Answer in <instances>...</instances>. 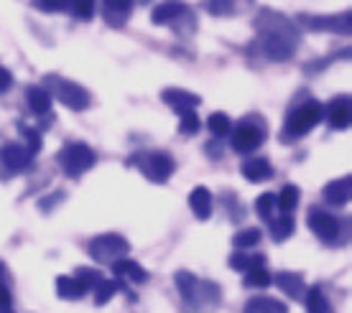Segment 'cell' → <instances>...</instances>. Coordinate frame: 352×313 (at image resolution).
Wrapping results in <instances>:
<instances>
[{
    "instance_id": "cell-38",
    "label": "cell",
    "mask_w": 352,
    "mask_h": 313,
    "mask_svg": "<svg viewBox=\"0 0 352 313\" xmlns=\"http://www.w3.org/2000/svg\"><path fill=\"white\" fill-rule=\"evenodd\" d=\"M10 84H13V77H10V71L6 67H0V92H8Z\"/></svg>"
},
{
    "instance_id": "cell-18",
    "label": "cell",
    "mask_w": 352,
    "mask_h": 313,
    "mask_svg": "<svg viewBox=\"0 0 352 313\" xmlns=\"http://www.w3.org/2000/svg\"><path fill=\"white\" fill-rule=\"evenodd\" d=\"M276 286H278V290H283L289 298H301V293L307 290L304 278H301L299 273H289V270H283V273L276 275Z\"/></svg>"
},
{
    "instance_id": "cell-20",
    "label": "cell",
    "mask_w": 352,
    "mask_h": 313,
    "mask_svg": "<svg viewBox=\"0 0 352 313\" xmlns=\"http://www.w3.org/2000/svg\"><path fill=\"white\" fill-rule=\"evenodd\" d=\"M113 273L115 275H120V278H128L131 283H146L148 280V273L138 265L135 260H118V262H113Z\"/></svg>"
},
{
    "instance_id": "cell-22",
    "label": "cell",
    "mask_w": 352,
    "mask_h": 313,
    "mask_svg": "<svg viewBox=\"0 0 352 313\" xmlns=\"http://www.w3.org/2000/svg\"><path fill=\"white\" fill-rule=\"evenodd\" d=\"M26 100H28V107L36 115H49V110H52V95L44 87H28Z\"/></svg>"
},
{
    "instance_id": "cell-24",
    "label": "cell",
    "mask_w": 352,
    "mask_h": 313,
    "mask_svg": "<svg viewBox=\"0 0 352 313\" xmlns=\"http://www.w3.org/2000/svg\"><path fill=\"white\" fill-rule=\"evenodd\" d=\"M307 313H332V305H329L324 290L319 286L307 290Z\"/></svg>"
},
{
    "instance_id": "cell-41",
    "label": "cell",
    "mask_w": 352,
    "mask_h": 313,
    "mask_svg": "<svg viewBox=\"0 0 352 313\" xmlns=\"http://www.w3.org/2000/svg\"><path fill=\"white\" fill-rule=\"evenodd\" d=\"M6 313H10V311H6Z\"/></svg>"
},
{
    "instance_id": "cell-8",
    "label": "cell",
    "mask_w": 352,
    "mask_h": 313,
    "mask_svg": "<svg viewBox=\"0 0 352 313\" xmlns=\"http://www.w3.org/2000/svg\"><path fill=\"white\" fill-rule=\"evenodd\" d=\"M0 161H3V165L8 168L10 174H21V171L31 168L34 153L28 148H23V146H18V143H6L3 150H0Z\"/></svg>"
},
{
    "instance_id": "cell-27",
    "label": "cell",
    "mask_w": 352,
    "mask_h": 313,
    "mask_svg": "<svg viewBox=\"0 0 352 313\" xmlns=\"http://www.w3.org/2000/svg\"><path fill=\"white\" fill-rule=\"evenodd\" d=\"M261 229L258 227H248V229H240L238 235L232 237V242H235V247L238 250H248V247H256L258 242H261Z\"/></svg>"
},
{
    "instance_id": "cell-30",
    "label": "cell",
    "mask_w": 352,
    "mask_h": 313,
    "mask_svg": "<svg viewBox=\"0 0 352 313\" xmlns=\"http://www.w3.org/2000/svg\"><path fill=\"white\" fill-rule=\"evenodd\" d=\"M245 286L248 288H268L271 286V275L265 268H250L245 275Z\"/></svg>"
},
{
    "instance_id": "cell-16",
    "label": "cell",
    "mask_w": 352,
    "mask_h": 313,
    "mask_svg": "<svg viewBox=\"0 0 352 313\" xmlns=\"http://www.w3.org/2000/svg\"><path fill=\"white\" fill-rule=\"evenodd\" d=\"M243 176H245L250 183H261L268 181L273 176V165L265 161V158H248L243 163Z\"/></svg>"
},
{
    "instance_id": "cell-23",
    "label": "cell",
    "mask_w": 352,
    "mask_h": 313,
    "mask_svg": "<svg viewBox=\"0 0 352 313\" xmlns=\"http://www.w3.org/2000/svg\"><path fill=\"white\" fill-rule=\"evenodd\" d=\"M174 283H176V288H179V293H182L184 301H194L197 288H199V280L194 278L189 270H179V273L174 275Z\"/></svg>"
},
{
    "instance_id": "cell-2",
    "label": "cell",
    "mask_w": 352,
    "mask_h": 313,
    "mask_svg": "<svg viewBox=\"0 0 352 313\" xmlns=\"http://www.w3.org/2000/svg\"><path fill=\"white\" fill-rule=\"evenodd\" d=\"M322 120H324V107H322V104H319V102L301 104L299 110H294V113L286 117L283 138H286V140L301 138V135H307L309 130H314Z\"/></svg>"
},
{
    "instance_id": "cell-7",
    "label": "cell",
    "mask_w": 352,
    "mask_h": 313,
    "mask_svg": "<svg viewBox=\"0 0 352 313\" xmlns=\"http://www.w3.org/2000/svg\"><path fill=\"white\" fill-rule=\"evenodd\" d=\"M309 229L319 237V240H324V242H337V237H340V222L337 217L332 214H327L322 209H309Z\"/></svg>"
},
{
    "instance_id": "cell-11",
    "label": "cell",
    "mask_w": 352,
    "mask_h": 313,
    "mask_svg": "<svg viewBox=\"0 0 352 313\" xmlns=\"http://www.w3.org/2000/svg\"><path fill=\"white\" fill-rule=\"evenodd\" d=\"M304 26L314 28V31H335V34H350V16H329V18H311L304 16Z\"/></svg>"
},
{
    "instance_id": "cell-10",
    "label": "cell",
    "mask_w": 352,
    "mask_h": 313,
    "mask_svg": "<svg viewBox=\"0 0 352 313\" xmlns=\"http://www.w3.org/2000/svg\"><path fill=\"white\" fill-rule=\"evenodd\" d=\"M161 97H164V102L168 104V107H174L179 115L184 113H192V110H197L199 107V97L194 95V92H186V89H179V87H168L161 92Z\"/></svg>"
},
{
    "instance_id": "cell-12",
    "label": "cell",
    "mask_w": 352,
    "mask_h": 313,
    "mask_svg": "<svg viewBox=\"0 0 352 313\" xmlns=\"http://www.w3.org/2000/svg\"><path fill=\"white\" fill-rule=\"evenodd\" d=\"M327 204H332V207H344L352 196V181L350 176H344V178H335V181H329L324 186V192H322Z\"/></svg>"
},
{
    "instance_id": "cell-40",
    "label": "cell",
    "mask_w": 352,
    "mask_h": 313,
    "mask_svg": "<svg viewBox=\"0 0 352 313\" xmlns=\"http://www.w3.org/2000/svg\"><path fill=\"white\" fill-rule=\"evenodd\" d=\"M3 278H6V268H3V262H0V286H3Z\"/></svg>"
},
{
    "instance_id": "cell-14",
    "label": "cell",
    "mask_w": 352,
    "mask_h": 313,
    "mask_svg": "<svg viewBox=\"0 0 352 313\" xmlns=\"http://www.w3.org/2000/svg\"><path fill=\"white\" fill-rule=\"evenodd\" d=\"M184 13H186V5L182 0H166V3H161V5L153 8L151 21H153V26H166V23H171L176 18H182Z\"/></svg>"
},
{
    "instance_id": "cell-6",
    "label": "cell",
    "mask_w": 352,
    "mask_h": 313,
    "mask_svg": "<svg viewBox=\"0 0 352 313\" xmlns=\"http://www.w3.org/2000/svg\"><path fill=\"white\" fill-rule=\"evenodd\" d=\"M138 165L146 174V178L153 183H166L174 174V158L164 153V150H153V153H146V156H138Z\"/></svg>"
},
{
    "instance_id": "cell-17",
    "label": "cell",
    "mask_w": 352,
    "mask_h": 313,
    "mask_svg": "<svg viewBox=\"0 0 352 313\" xmlns=\"http://www.w3.org/2000/svg\"><path fill=\"white\" fill-rule=\"evenodd\" d=\"M243 313H289L286 303L278 301V298H271V296H256L250 298L243 308Z\"/></svg>"
},
{
    "instance_id": "cell-26",
    "label": "cell",
    "mask_w": 352,
    "mask_h": 313,
    "mask_svg": "<svg viewBox=\"0 0 352 313\" xmlns=\"http://www.w3.org/2000/svg\"><path fill=\"white\" fill-rule=\"evenodd\" d=\"M296 204H299V189H296V186H291V183L289 186H283L281 194L276 196V207L283 209V211L289 214V211L296 209Z\"/></svg>"
},
{
    "instance_id": "cell-19",
    "label": "cell",
    "mask_w": 352,
    "mask_h": 313,
    "mask_svg": "<svg viewBox=\"0 0 352 313\" xmlns=\"http://www.w3.org/2000/svg\"><path fill=\"white\" fill-rule=\"evenodd\" d=\"M56 293H59V298H64V301H74V298H82L87 293V286H85L80 278L59 275V278H56Z\"/></svg>"
},
{
    "instance_id": "cell-13",
    "label": "cell",
    "mask_w": 352,
    "mask_h": 313,
    "mask_svg": "<svg viewBox=\"0 0 352 313\" xmlns=\"http://www.w3.org/2000/svg\"><path fill=\"white\" fill-rule=\"evenodd\" d=\"M324 117L335 130H344L350 125V97H335L327 107Z\"/></svg>"
},
{
    "instance_id": "cell-28",
    "label": "cell",
    "mask_w": 352,
    "mask_h": 313,
    "mask_svg": "<svg viewBox=\"0 0 352 313\" xmlns=\"http://www.w3.org/2000/svg\"><path fill=\"white\" fill-rule=\"evenodd\" d=\"M207 128H210V132L217 135V138H225V135H230V130H232L230 117L225 113H212L210 120H207Z\"/></svg>"
},
{
    "instance_id": "cell-32",
    "label": "cell",
    "mask_w": 352,
    "mask_h": 313,
    "mask_svg": "<svg viewBox=\"0 0 352 313\" xmlns=\"http://www.w3.org/2000/svg\"><path fill=\"white\" fill-rule=\"evenodd\" d=\"M179 130L184 132V135H197L199 132V117L197 113H184L182 115V120H179Z\"/></svg>"
},
{
    "instance_id": "cell-35",
    "label": "cell",
    "mask_w": 352,
    "mask_h": 313,
    "mask_svg": "<svg viewBox=\"0 0 352 313\" xmlns=\"http://www.w3.org/2000/svg\"><path fill=\"white\" fill-rule=\"evenodd\" d=\"M21 130H23V135L28 138V150H31V153H38V150H41V135H38L36 130L23 128V125H21Z\"/></svg>"
},
{
    "instance_id": "cell-29",
    "label": "cell",
    "mask_w": 352,
    "mask_h": 313,
    "mask_svg": "<svg viewBox=\"0 0 352 313\" xmlns=\"http://www.w3.org/2000/svg\"><path fill=\"white\" fill-rule=\"evenodd\" d=\"M115 293H118V283H115V280L100 278L95 283V305H105Z\"/></svg>"
},
{
    "instance_id": "cell-5",
    "label": "cell",
    "mask_w": 352,
    "mask_h": 313,
    "mask_svg": "<svg viewBox=\"0 0 352 313\" xmlns=\"http://www.w3.org/2000/svg\"><path fill=\"white\" fill-rule=\"evenodd\" d=\"M87 253L95 262L113 265V262L123 260L125 255L131 253V244H128V240H123L120 235H100L89 242Z\"/></svg>"
},
{
    "instance_id": "cell-36",
    "label": "cell",
    "mask_w": 352,
    "mask_h": 313,
    "mask_svg": "<svg viewBox=\"0 0 352 313\" xmlns=\"http://www.w3.org/2000/svg\"><path fill=\"white\" fill-rule=\"evenodd\" d=\"M67 3L69 0H38V8L46 10V13H56V10L67 8Z\"/></svg>"
},
{
    "instance_id": "cell-33",
    "label": "cell",
    "mask_w": 352,
    "mask_h": 313,
    "mask_svg": "<svg viewBox=\"0 0 352 313\" xmlns=\"http://www.w3.org/2000/svg\"><path fill=\"white\" fill-rule=\"evenodd\" d=\"M273 209H276V194H263V196H258L256 199V211L261 217H271Z\"/></svg>"
},
{
    "instance_id": "cell-9",
    "label": "cell",
    "mask_w": 352,
    "mask_h": 313,
    "mask_svg": "<svg viewBox=\"0 0 352 313\" xmlns=\"http://www.w3.org/2000/svg\"><path fill=\"white\" fill-rule=\"evenodd\" d=\"M232 132V148L238 150V153H250V150H256L261 143H263V130H258L256 125H250V122H243L238 125Z\"/></svg>"
},
{
    "instance_id": "cell-15",
    "label": "cell",
    "mask_w": 352,
    "mask_h": 313,
    "mask_svg": "<svg viewBox=\"0 0 352 313\" xmlns=\"http://www.w3.org/2000/svg\"><path fill=\"white\" fill-rule=\"evenodd\" d=\"M189 207H192L194 217L197 219H210L212 209H214V201H212V194L207 186H197L192 194H189Z\"/></svg>"
},
{
    "instance_id": "cell-25",
    "label": "cell",
    "mask_w": 352,
    "mask_h": 313,
    "mask_svg": "<svg viewBox=\"0 0 352 313\" xmlns=\"http://www.w3.org/2000/svg\"><path fill=\"white\" fill-rule=\"evenodd\" d=\"M294 229H296V222L294 217H278V219H271V235L276 242H286L291 235H294Z\"/></svg>"
},
{
    "instance_id": "cell-37",
    "label": "cell",
    "mask_w": 352,
    "mask_h": 313,
    "mask_svg": "<svg viewBox=\"0 0 352 313\" xmlns=\"http://www.w3.org/2000/svg\"><path fill=\"white\" fill-rule=\"evenodd\" d=\"M230 268L232 270H250V257L243 253H235L230 257Z\"/></svg>"
},
{
    "instance_id": "cell-21",
    "label": "cell",
    "mask_w": 352,
    "mask_h": 313,
    "mask_svg": "<svg viewBox=\"0 0 352 313\" xmlns=\"http://www.w3.org/2000/svg\"><path fill=\"white\" fill-rule=\"evenodd\" d=\"M131 8H133V0H105L107 23H110V26H123Z\"/></svg>"
},
{
    "instance_id": "cell-4",
    "label": "cell",
    "mask_w": 352,
    "mask_h": 313,
    "mask_svg": "<svg viewBox=\"0 0 352 313\" xmlns=\"http://www.w3.org/2000/svg\"><path fill=\"white\" fill-rule=\"evenodd\" d=\"M49 84H52L49 95L56 97L64 107H69L74 113H82V110H87L89 104H92L89 92L82 84H77V82H69V79H62V77H49Z\"/></svg>"
},
{
    "instance_id": "cell-34",
    "label": "cell",
    "mask_w": 352,
    "mask_h": 313,
    "mask_svg": "<svg viewBox=\"0 0 352 313\" xmlns=\"http://www.w3.org/2000/svg\"><path fill=\"white\" fill-rule=\"evenodd\" d=\"M92 10H95V0H72V13L82 21L92 18Z\"/></svg>"
},
{
    "instance_id": "cell-39",
    "label": "cell",
    "mask_w": 352,
    "mask_h": 313,
    "mask_svg": "<svg viewBox=\"0 0 352 313\" xmlns=\"http://www.w3.org/2000/svg\"><path fill=\"white\" fill-rule=\"evenodd\" d=\"M0 305H3V308L10 305V290L8 288H3V286H0Z\"/></svg>"
},
{
    "instance_id": "cell-31",
    "label": "cell",
    "mask_w": 352,
    "mask_h": 313,
    "mask_svg": "<svg viewBox=\"0 0 352 313\" xmlns=\"http://www.w3.org/2000/svg\"><path fill=\"white\" fill-rule=\"evenodd\" d=\"M204 8L210 10L212 16H230L232 10H235V0H207L204 3Z\"/></svg>"
},
{
    "instance_id": "cell-3",
    "label": "cell",
    "mask_w": 352,
    "mask_h": 313,
    "mask_svg": "<svg viewBox=\"0 0 352 313\" xmlns=\"http://www.w3.org/2000/svg\"><path fill=\"white\" fill-rule=\"evenodd\" d=\"M95 161H97L95 150L89 148L87 143H69L59 153V165H62L64 174L72 176V178L87 174L89 168L95 165Z\"/></svg>"
},
{
    "instance_id": "cell-1",
    "label": "cell",
    "mask_w": 352,
    "mask_h": 313,
    "mask_svg": "<svg viewBox=\"0 0 352 313\" xmlns=\"http://www.w3.org/2000/svg\"><path fill=\"white\" fill-rule=\"evenodd\" d=\"M296 44H299L296 28L286 18L265 16L261 21V46L271 61H289L296 51Z\"/></svg>"
}]
</instances>
